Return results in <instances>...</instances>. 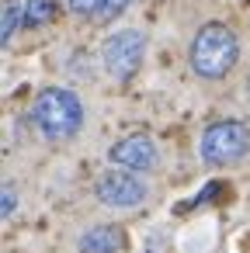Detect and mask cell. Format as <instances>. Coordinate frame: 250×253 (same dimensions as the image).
Masks as SVG:
<instances>
[{"mask_svg":"<svg viewBox=\"0 0 250 253\" xmlns=\"http://www.w3.org/2000/svg\"><path fill=\"white\" fill-rule=\"evenodd\" d=\"M236 59H240V39H236L233 28H226L219 21H208L195 32L188 63L201 80H222L236 66Z\"/></svg>","mask_w":250,"mask_h":253,"instance_id":"6da1fadb","label":"cell"},{"mask_svg":"<svg viewBox=\"0 0 250 253\" xmlns=\"http://www.w3.org/2000/svg\"><path fill=\"white\" fill-rule=\"evenodd\" d=\"M32 122L49 142L73 139L84 125V104L66 87H46L32 104Z\"/></svg>","mask_w":250,"mask_h":253,"instance_id":"7a4b0ae2","label":"cell"},{"mask_svg":"<svg viewBox=\"0 0 250 253\" xmlns=\"http://www.w3.org/2000/svg\"><path fill=\"white\" fill-rule=\"evenodd\" d=\"M201 160L215 170L240 163L250 153V128L236 118H219L201 132Z\"/></svg>","mask_w":250,"mask_h":253,"instance_id":"3957f363","label":"cell"},{"mask_svg":"<svg viewBox=\"0 0 250 253\" xmlns=\"http://www.w3.org/2000/svg\"><path fill=\"white\" fill-rule=\"evenodd\" d=\"M150 198V184L143 177H136V170H122L111 167L98 177V201L104 208H118V211H132L139 205H146Z\"/></svg>","mask_w":250,"mask_h":253,"instance_id":"277c9868","label":"cell"},{"mask_svg":"<svg viewBox=\"0 0 250 253\" xmlns=\"http://www.w3.org/2000/svg\"><path fill=\"white\" fill-rule=\"evenodd\" d=\"M101 59H104V70L115 77V80H132L146 59V35L136 32V28H122L115 32L104 49H101Z\"/></svg>","mask_w":250,"mask_h":253,"instance_id":"5b68a950","label":"cell"},{"mask_svg":"<svg viewBox=\"0 0 250 253\" xmlns=\"http://www.w3.org/2000/svg\"><path fill=\"white\" fill-rule=\"evenodd\" d=\"M108 163L122 167V170H136V173H150L160 167V149L146 132H132L125 139H118L108 149Z\"/></svg>","mask_w":250,"mask_h":253,"instance_id":"8992f818","label":"cell"},{"mask_svg":"<svg viewBox=\"0 0 250 253\" xmlns=\"http://www.w3.org/2000/svg\"><path fill=\"white\" fill-rule=\"evenodd\" d=\"M122 250H125L122 225H91L77 243V253H122Z\"/></svg>","mask_w":250,"mask_h":253,"instance_id":"52a82bcc","label":"cell"},{"mask_svg":"<svg viewBox=\"0 0 250 253\" xmlns=\"http://www.w3.org/2000/svg\"><path fill=\"white\" fill-rule=\"evenodd\" d=\"M56 18V0H25V25L39 28Z\"/></svg>","mask_w":250,"mask_h":253,"instance_id":"ba28073f","label":"cell"},{"mask_svg":"<svg viewBox=\"0 0 250 253\" xmlns=\"http://www.w3.org/2000/svg\"><path fill=\"white\" fill-rule=\"evenodd\" d=\"M18 25H25V7L14 4V0H7V4H4V18H0V42H4V45L14 39Z\"/></svg>","mask_w":250,"mask_h":253,"instance_id":"9c48e42d","label":"cell"},{"mask_svg":"<svg viewBox=\"0 0 250 253\" xmlns=\"http://www.w3.org/2000/svg\"><path fill=\"white\" fill-rule=\"evenodd\" d=\"M132 4H136V0H101V7H98V21H111V18L125 14Z\"/></svg>","mask_w":250,"mask_h":253,"instance_id":"30bf717a","label":"cell"},{"mask_svg":"<svg viewBox=\"0 0 250 253\" xmlns=\"http://www.w3.org/2000/svg\"><path fill=\"white\" fill-rule=\"evenodd\" d=\"M66 4H70V11H73V14L87 18V14H98V7H101V0H66Z\"/></svg>","mask_w":250,"mask_h":253,"instance_id":"8fae6325","label":"cell"},{"mask_svg":"<svg viewBox=\"0 0 250 253\" xmlns=\"http://www.w3.org/2000/svg\"><path fill=\"white\" fill-rule=\"evenodd\" d=\"M14 208H18V194H14V187H4V194H0V215L11 218Z\"/></svg>","mask_w":250,"mask_h":253,"instance_id":"7c38bea8","label":"cell"}]
</instances>
